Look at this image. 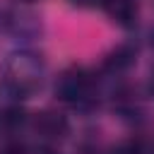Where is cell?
Here are the masks:
<instances>
[{
	"mask_svg": "<svg viewBox=\"0 0 154 154\" xmlns=\"http://www.w3.org/2000/svg\"><path fill=\"white\" fill-rule=\"evenodd\" d=\"M24 2H34V0H24Z\"/></svg>",
	"mask_w": 154,
	"mask_h": 154,
	"instance_id": "cell-6",
	"label": "cell"
},
{
	"mask_svg": "<svg viewBox=\"0 0 154 154\" xmlns=\"http://www.w3.org/2000/svg\"><path fill=\"white\" fill-rule=\"evenodd\" d=\"M113 154H140V144L132 142V140H130V142H123Z\"/></svg>",
	"mask_w": 154,
	"mask_h": 154,
	"instance_id": "cell-4",
	"label": "cell"
},
{
	"mask_svg": "<svg viewBox=\"0 0 154 154\" xmlns=\"http://www.w3.org/2000/svg\"><path fill=\"white\" fill-rule=\"evenodd\" d=\"M101 7L106 10L108 17H113L118 24H132L135 14H137V5L135 0H101Z\"/></svg>",
	"mask_w": 154,
	"mask_h": 154,
	"instance_id": "cell-2",
	"label": "cell"
},
{
	"mask_svg": "<svg viewBox=\"0 0 154 154\" xmlns=\"http://www.w3.org/2000/svg\"><path fill=\"white\" fill-rule=\"evenodd\" d=\"M34 128H36L41 135H46V137H60V135L67 130V123H65L63 116L46 111V113H38V116H36Z\"/></svg>",
	"mask_w": 154,
	"mask_h": 154,
	"instance_id": "cell-3",
	"label": "cell"
},
{
	"mask_svg": "<svg viewBox=\"0 0 154 154\" xmlns=\"http://www.w3.org/2000/svg\"><path fill=\"white\" fill-rule=\"evenodd\" d=\"M55 91H58V96H60L63 101L77 103V101H82V99L89 94V77H87L84 72H67V75H63V79L58 82Z\"/></svg>",
	"mask_w": 154,
	"mask_h": 154,
	"instance_id": "cell-1",
	"label": "cell"
},
{
	"mask_svg": "<svg viewBox=\"0 0 154 154\" xmlns=\"http://www.w3.org/2000/svg\"><path fill=\"white\" fill-rule=\"evenodd\" d=\"M77 5H96V2H101V0H75Z\"/></svg>",
	"mask_w": 154,
	"mask_h": 154,
	"instance_id": "cell-5",
	"label": "cell"
}]
</instances>
